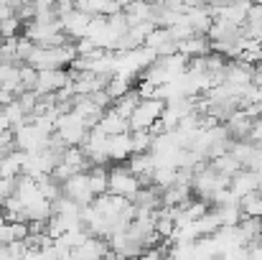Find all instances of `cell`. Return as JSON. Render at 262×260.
<instances>
[{
    "label": "cell",
    "mask_w": 262,
    "mask_h": 260,
    "mask_svg": "<svg viewBox=\"0 0 262 260\" xmlns=\"http://www.w3.org/2000/svg\"><path fill=\"white\" fill-rule=\"evenodd\" d=\"M163 105H166V99H158V97H140V102L135 105V110H133L130 117H127L130 130H148V128L161 117Z\"/></svg>",
    "instance_id": "obj_1"
}]
</instances>
